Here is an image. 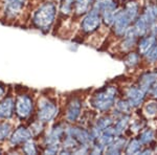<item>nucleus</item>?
I'll use <instances>...</instances> for the list:
<instances>
[{
    "label": "nucleus",
    "mask_w": 157,
    "mask_h": 155,
    "mask_svg": "<svg viewBox=\"0 0 157 155\" xmlns=\"http://www.w3.org/2000/svg\"><path fill=\"white\" fill-rule=\"evenodd\" d=\"M61 149V145H50V146H45L43 148V153L44 154H59Z\"/></svg>",
    "instance_id": "obj_35"
},
{
    "label": "nucleus",
    "mask_w": 157,
    "mask_h": 155,
    "mask_svg": "<svg viewBox=\"0 0 157 155\" xmlns=\"http://www.w3.org/2000/svg\"><path fill=\"white\" fill-rule=\"evenodd\" d=\"M36 112V101L32 93L24 91H17L15 95V116L21 122L29 121Z\"/></svg>",
    "instance_id": "obj_3"
},
{
    "label": "nucleus",
    "mask_w": 157,
    "mask_h": 155,
    "mask_svg": "<svg viewBox=\"0 0 157 155\" xmlns=\"http://www.w3.org/2000/svg\"><path fill=\"white\" fill-rule=\"evenodd\" d=\"M20 150H21L22 153L27 154V155H35V154L40 153V149L34 138L29 139L26 143H24L20 147Z\"/></svg>",
    "instance_id": "obj_26"
},
{
    "label": "nucleus",
    "mask_w": 157,
    "mask_h": 155,
    "mask_svg": "<svg viewBox=\"0 0 157 155\" xmlns=\"http://www.w3.org/2000/svg\"><path fill=\"white\" fill-rule=\"evenodd\" d=\"M137 38L138 36L136 35L135 30L131 26L123 37V41L121 43V50H124V52H129V50L132 49L136 45V43H137Z\"/></svg>",
    "instance_id": "obj_17"
},
{
    "label": "nucleus",
    "mask_w": 157,
    "mask_h": 155,
    "mask_svg": "<svg viewBox=\"0 0 157 155\" xmlns=\"http://www.w3.org/2000/svg\"><path fill=\"white\" fill-rule=\"evenodd\" d=\"M124 10L127 12V14L129 15V17L131 18V20L134 22L136 19L138 18V16L140 15L139 12V4L136 0H130L124 6Z\"/></svg>",
    "instance_id": "obj_21"
},
{
    "label": "nucleus",
    "mask_w": 157,
    "mask_h": 155,
    "mask_svg": "<svg viewBox=\"0 0 157 155\" xmlns=\"http://www.w3.org/2000/svg\"><path fill=\"white\" fill-rule=\"evenodd\" d=\"M66 123H58L49 129L43 136V147L50 146V145H61L63 137L65 136V130H66Z\"/></svg>",
    "instance_id": "obj_10"
},
{
    "label": "nucleus",
    "mask_w": 157,
    "mask_h": 155,
    "mask_svg": "<svg viewBox=\"0 0 157 155\" xmlns=\"http://www.w3.org/2000/svg\"><path fill=\"white\" fill-rule=\"evenodd\" d=\"M15 116V95H7L0 100V119L11 121Z\"/></svg>",
    "instance_id": "obj_12"
},
{
    "label": "nucleus",
    "mask_w": 157,
    "mask_h": 155,
    "mask_svg": "<svg viewBox=\"0 0 157 155\" xmlns=\"http://www.w3.org/2000/svg\"><path fill=\"white\" fill-rule=\"evenodd\" d=\"M7 95V87L6 84L0 82V100Z\"/></svg>",
    "instance_id": "obj_37"
},
{
    "label": "nucleus",
    "mask_w": 157,
    "mask_h": 155,
    "mask_svg": "<svg viewBox=\"0 0 157 155\" xmlns=\"http://www.w3.org/2000/svg\"><path fill=\"white\" fill-rule=\"evenodd\" d=\"M65 134L70 135V136H72L73 138H75L80 145L91 146V144L93 143L92 137L90 135L89 129H86L84 127L73 125V124H69V125L66 126Z\"/></svg>",
    "instance_id": "obj_11"
},
{
    "label": "nucleus",
    "mask_w": 157,
    "mask_h": 155,
    "mask_svg": "<svg viewBox=\"0 0 157 155\" xmlns=\"http://www.w3.org/2000/svg\"><path fill=\"white\" fill-rule=\"evenodd\" d=\"M13 125L9 121H2L0 119V143L9 141L13 132Z\"/></svg>",
    "instance_id": "obj_24"
},
{
    "label": "nucleus",
    "mask_w": 157,
    "mask_h": 155,
    "mask_svg": "<svg viewBox=\"0 0 157 155\" xmlns=\"http://www.w3.org/2000/svg\"><path fill=\"white\" fill-rule=\"evenodd\" d=\"M157 82V70L146 72L138 79V87L146 93H149L152 86Z\"/></svg>",
    "instance_id": "obj_15"
},
{
    "label": "nucleus",
    "mask_w": 157,
    "mask_h": 155,
    "mask_svg": "<svg viewBox=\"0 0 157 155\" xmlns=\"http://www.w3.org/2000/svg\"><path fill=\"white\" fill-rule=\"evenodd\" d=\"M132 108L133 107L130 105V103L127 100H118L117 102H115V105H114V112H116L115 118L121 115H124V114H130Z\"/></svg>",
    "instance_id": "obj_22"
},
{
    "label": "nucleus",
    "mask_w": 157,
    "mask_h": 155,
    "mask_svg": "<svg viewBox=\"0 0 157 155\" xmlns=\"http://www.w3.org/2000/svg\"><path fill=\"white\" fill-rule=\"evenodd\" d=\"M140 57L138 52H129L125 59V65L128 68H134L140 62Z\"/></svg>",
    "instance_id": "obj_33"
},
{
    "label": "nucleus",
    "mask_w": 157,
    "mask_h": 155,
    "mask_svg": "<svg viewBox=\"0 0 157 155\" xmlns=\"http://www.w3.org/2000/svg\"><path fill=\"white\" fill-rule=\"evenodd\" d=\"M2 19L6 22H15L23 16L29 0H1Z\"/></svg>",
    "instance_id": "obj_5"
},
{
    "label": "nucleus",
    "mask_w": 157,
    "mask_h": 155,
    "mask_svg": "<svg viewBox=\"0 0 157 155\" xmlns=\"http://www.w3.org/2000/svg\"><path fill=\"white\" fill-rule=\"evenodd\" d=\"M83 111V100L80 96H71L68 100L65 109V119L68 124H75Z\"/></svg>",
    "instance_id": "obj_8"
},
{
    "label": "nucleus",
    "mask_w": 157,
    "mask_h": 155,
    "mask_svg": "<svg viewBox=\"0 0 157 155\" xmlns=\"http://www.w3.org/2000/svg\"><path fill=\"white\" fill-rule=\"evenodd\" d=\"M105 148L106 147L104 146L102 143H100L98 141H95L91 144L89 153L90 154H103V153H105Z\"/></svg>",
    "instance_id": "obj_34"
},
{
    "label": "nucleus",
    "mask_w": 157,
    "mask_h": 155,
    "mask_svg": "<svg viewBox=\"0 0 157 155\" xmlns=\"http://www.w3.org/2000/svg\"><path fill=\"white\" fill-rule=\"evenodd\" d=\"M133 23V21L129 17L127 12L124 9L118 10L116 12V15L113 20V23L111 25L113 34L118 38H123L124 35L127 33V30L131 27V24Z\"/></svg>",
    "instance_id": "obj_7"
},
{
    "label": "nucleus",
    "mask_w": 157,
    "mask_h": 155,
    "mask_svg": "<svg viewBox=\"0 0 157 155\" xmlns=\"http://www.w3.org/2000/svg\"><path fill=\"white\" fill-rule=\"evenodd\" d=\"M44 127H45V124L36 118L35 121H33L32 123H30L29 128V130L32 131V134H33V136H34V138H36V137L41 135L43 132H44Z\"/></svg>",
    "instance_id": "obj_31"
},
{
    "label": "nucleus",
    "mask_w": 157,
    "mask_h": 155,
    "mask_svg": "<svg viewBox=\"0 0 157 155\" xmlns=\"http://www.w3.org/2000/svg\"><path fill=\"white\" fill-rule=\"evenodd\" d=\"M149 34H152V35H154V36H157V21L153 22V23L151 24Z\"/></svg>",
    "instance_id": "obj_38"
},
{
    "label": "nucleus",
    "mask_w": 157,
    "mask_h": 155,
    "mask_svg": "<svg viewBox=\"0 0 157 155\" xmlns=\"http://www.w3.org/2000/svg\"><path fill=\"white\" fill-rule=\"evenodd\" d=\"M59 114V106L54 99L41 96L36 102V118L46 124L55 121Z\"/></svg>",
    "instance_id": "obj_4"
},
{
    "label": "nucleus",
    "mask_w": 157,
    "mask_h": 155,
    "mask_svg": "<svg viewBox=\"0 0 157 155\" xmlns=\"http://www.w3.org/2000/svg\"><path fill=\"white\" fill-rule=\"evenodd\" d=\"M146 59L148 63H155L157 62V44L152 48V50L146 56Z\"/></svg>",
    "instance_id": "obj_36"
},
{
    "label": "nucleus",
    "mask_w": 157,
    "mask_h": 155,
    "mask_svg": "<svg viewBox=\"0 0 157 155\" xmlns=\"http://www.w3.org/2000/svg\"><path fill=\"white\" fill-rule=\"evenodd\" d=\"M58 1H59V2H60V1H61V0H58Z\"/></svg>",
    "instance_id": "obj_42"
},
{
    "label": "nucleus",
    "mask_w": 157,
    "mask_h": 155,
    "mask_svg": "<svg viewBox=\"0 0 157 155\" xmlns=\"http://www.w3.org/2000/svg\"><path fill=\"white\" fill-rule=\"evenodd\" d=\"M145 91H143L138 86H130L126 90V100L133 108H138L144 104L146 100Z\"/></svg>",
    "instance_id": "obj_13"
},
{
    "label": "nucleus",
    "mask_w": 157,
    "mask_h": 155,
    "mask_svg": "<svg viewBox=\"0 0 157 155\" xmlns=\"http://www.w3.org/2000/svg\"><path fill=\"white\" fill-rule=\"evenodd\" d=\"M2 152H3V150H2L1 148H0V154H1V153H2Z\"/></svg>",
    "instance_id": "obj_41"
},
{
    "label": "nucleus",
    "mask_w": 157,
    "mask_h": 155,
    "mask_svg": "<svg viewBox=\"0 0 157 155\" xmlns=\"http://www.w3.org/2000/svg\"><path fill=\"white\" fill-rule=\"evenodd\" d=\"M117 98V87L116 86H106L98 89L91 95L89 103L94 110L100 113H107L115 105Z\"/></svg>",
    "instance_id": "obj_2"
},
{
    "label": "nucleus",
    "mask_w": 157,
    "mask_h": 155,
    "mask_svg": "<svg viewBox=\"0 0 157 155\" xmlns=\"http://www.w3.org/2000/svg\"><path fill=\"white\" fill-rule=\"evenodd\" d=\"M144 145L140 143L138 138H133L131 141H127L125 148L126 154H139V152L143 150Z\"/></svg>",
    "instance_id": "obj_27"
},
{
    "label": "nucleus",
    "mask_w": 157,
    "mask_h": 155,
    "mask_svg": "<svg viewBox=\"0 0 157 155\" xmlns=\"http://www.w3.org/2000/svg\"><path fill=\"white\" fill-rule=\"evenodd\" d=\"M150 23H149V21L145 18V16H144L143 14L139 15L138 18L135 20V21L133 22V29L135 30L136 35L141 38L144 36H146V35L149 34V30H150Z\"/></svg>",
    "instance_id": "obj_18"
},
{
    "label": "nucleus",
    "mask_w": 157,
    "mask_h": 155,
    "mask_svg": "<svg viewBox=\"0 0 157 155\" xmlns=\"http://www.w3.org/2000/svg\"><path fill=\"white\" fill-rule=\"evenodd\" d=\"M138 139L140 141V143L143 144L144 146H146V145H150L152 141L155 139V132L150 128L145 129V130L141 131V133L139 134Z\"/></svg>",
    "instance_id": "obj_30"
},
{
    "label": "nucleus",
    "mask_w": 157,
    "mask_h": 155,
    "mask_svg": "<svg viewBox=\"0 0 157 155\" xmlns=\"http://www.w3.org/2000/svg\"><path fill=\"white\" fill-rule=\"evenodd\" d=\"M60 15L65 17L73 14V0H61L59 7Z\"/></svg>",
    "instance_id": "obj_29"
},
{
    "label": "nucleus",
    "mask_w": 157,
    "mask_h": 155,
    "mask_svg": "<svg viewBox=\"0 0 157 155\" xmlns=\"http://www.w3.org/2000/svg\"><path fill=\"white\" fill-rule=\"evenodd\" d=\"M114 121H115V118L113 115H107V114H105V115L100 116V118L94 122V125H97L101 130L104 131L105 129L113 126Z\"/></svg>",
    "instance_id": "obj_28"
},
{
    "label": "nucleus",
    "mask_w": 157,
    "mask_h": 155,
    "mask_svg": "<svg viewBox=\"0 0 157 155\" xmlns=\"http://www.w3.org/2000/svg\"><path fill=\"white\" fill-rule=\"evenodd\" d=\"M58 13L59 10L56 2L47 0L39 4L33 11L30 16V23L36 29L40 30L43 34H47L54 26Z\"/></svg>",
    "instance_id": "obj_1"
},
{
    "label": "nucleus",
    "mask_w": 157,
    "mask_h": 155,
    "mask_svg": "<svg viewBox=\"0 0 157 155\" xmlns=\"http://www.w3.org/2000/svg\"><path fill=\"white\" fill-rule=\"evenodd\" d=\"M92 7L98 10L100 13L104 10H118L116 0H94Z\"/></svg>",
    "instance_id": "obj_23"
},
{
    "label": "nucleus",
    "mask_w": 157,
    "mask_h": 155,
    "mask_svg": "<svg viewBox=\"0 0 157 155\" xmlns=\"http://www.w3.org/2000/svg\"><path fill=\"white\" fill-rule=\"evenodd\" d=\"M103 23L101 13L95 9H91L83 16L80 23L81 32L85 35H91L100 29Z\"/></svg>",
    "instance_id": "obj_6"
},
{
    "label": "nucleus",
    "mask_w": 157,
    "mask_h": 155,
    "mask_svg": "<svg viewBox=\"0 0 157 155\" xmlns=\"http://www.w3.org/2000/svg\"><path fill=\"white\" fill-rule=\"evenodd\" d=\"M152 153H153V150H152V149H149V148L143 149L140 152H139V154H152Z\"/></svg>",
    "instance_id": "obj_40"
},
{
    "label": "nucleus",
    "mask_w": 157,
    "mask_h": 155,
    "mask_svg": "<svg viewBox=\"0 0 157 155\" xmlns=\"http://www.w3.org/2000/svg\"><path fill=\"white\" fill-rule=\"evenodd\" d=\"M94 0H73V14L81 17L89 12L93 6Z\"/></svg>",
    "instance_id": "obj_19"
},
{
    "label": "nucleus",
    "mask_w": 157,
    "mask_h": 155,
    "mask_svg": "<svg viewBox=\"0 0 157 155\" xmlns=\"http://www.w3.org/2000/svg\"><path fill=\"white\" fill-rule=\"evenodd\" d=\"M115 137H116V134H115L114 128H113V126H111V127H109V128L105 129V130L102 132V134H101L100 138H98V141H100V143H102L105 147H107L109 144L114 141Z\"/></svg>",
    "instance_id": "obj_25"
},
{
    "label": "nucleus",
    "mask_w": 157,
    "mask_h": 155,
    "mask_svg": "<svg viewBox=\"0 0 157 155\" xmlns=\"http://www.w3.org/2000/svg\"><path fill=\"white\" fill-rule=\"evenodd\" d=\"M143 113L147 118H155L157 115V102L152 101L145 104L143 108Z\"/></svg>",
    "instance_id": "obj_32"
},
{
    "label": "nucleus",
    "mask_w": 157,
    "mask_h": 155,
    "mask_svg": "<svg viewBox=\"0 0 157 155\" xmlns=\"http://www.w3.org/2000/svg\"><path fill=\"white\" fill-rule=\"evenodd\" d=\"M130 114H124V115H121L115 118L113 128H114L116 136L123 135L124 132L127 130V128L130 125Z\"/></svg>",
    "instance_id": "obj_20"
},
{
    "label": "nucleus",
    "mask_w": 157,
    "mask_h": 155,
    "mask_svg": "<svg viewBox=\"0 0 157 155\" xmlns=\"http://www.w3.org/2000/svg\"><path fill=\"white\" fill-rule=\"evenodd\" d=\"M149 92H150V95H152V98H154V99H156V100H157V82L154 84L153 86H152L151 90L149 91Z\"/></svg>",
    "instance_id": "obj_39"
},
{
    "label": "nucleus",
    "mask_w": 157,
    "mask_h": 155,
    "mask_svg": "<svg viewBox=\"0 0 157 155\" xmlns=\"http://www.w3.org/2000/svg\"><path fill=\"white\" fill-rule=\"evenodd\" d=\"M127 139L123 135H118L114 138L112 143H110L105 148V153L109 155H118L121 154V152L125 151Z\"/></svg>",
    "instance_id": "obj_16"
},
{
    "label": "nucleus",
    "mask_w": 157,
    "mask_h": 155,
    "mask_svg": "<svg viewBox=\"0 0 157 155\" xmlns=\"http://www.w3.org/2000/svg\"><path fill=\"white\" fill-rule=\"evenodd\" d=\"M34 138L32 134V131L29 130V126L26 125H19L16 129H14L9 138V145L12 147L13 149L20 148L24 143H26L27 141Z\"/></svg>",
    "instance_id": "obj_9"
},
{
    "label": "nucleus",
    "mask_w": 157,
    "mask_h": 155,
    "mask_svg": "<svg viewBox=\"0 0 157 155\" xmlns=\"http://www.w3.org/2000/svg\"><path fill=\"white\" fill-rule=\"evenodd\" d=\"M156 44H157V36H154L152 34H148L146 36L141 37V39L137 43L138 54L143 56V57H146Z\"/></svg>",
    "instance_id": "obj_14"
}]
</instances>
